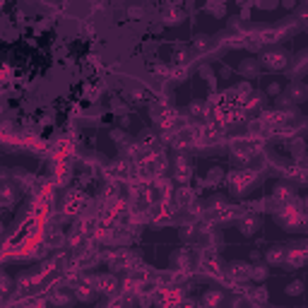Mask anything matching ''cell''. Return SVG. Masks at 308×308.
Returning <instances> with one entry per match:
<instances>
[{"label":"cell","instance_id":"obj_4","mask_svg":"<svg viewBox=\"0 0 308 308\" xmlns=\"http://www.w3.org/2000/svg\"><path fill=\"white\" fill-rule=\"evenodd\" d=\"M255 227H258L255 219H243V222H241V231H243V234H253Z\"/></svg>","mask_w":308,"mask_h":308},{"label":"cell","instance_id":"obj_3","mask_svg":"<svg viewBox=\"0 0 308 308\" xmlns=\"http://www.w3.org/2000/svg\"><path fill=\"white\" fill-rule=\"evenodd\" d=\"M284 258H287V253H284V248H272V251H267V263H272V265L282 263Z\"/></svg>","mask_w":308,"mask_h":308},{"label":"cell","instance_id":"obj_5","mask_svg":"<svg viewBox=\"0 0 308 308\" xmlns=\"http://www.w3.org/2000/svg\"><path fill=\"white\" fill-rule=\"evenodd\" d=\"M301 291H303V282H294L287 287V294H291V296H299Z\"/></svg>","mask_w":308,"mask_h":308},{"label":"cell","instance_id":"obj_1","mask_svg":"<svg viewBox=\"0 0 308 308\" xmlns=\"http://www.w3.org/2000/svg\"><path fill=\"white\" fill-rule=\"evenodd\" d=\"M287 63H289V58L282 53V51H270V53L263 55V65H267L270 70H282Z\"/></svg>","mask_w":308,"mask_h":308},{"label":"cell","instance_id":"obj_2","mask_svg":"<svg viewBox=\"0 0 308 308\" xmlns=\"http://www.w3.org/2000/svg\"><path fill=\"white\" fill-rule=\"evenodd\" d=\"M222 299H224V296H222V291H207V294H205V296H202V308H217L219 303H222Z\"/></svg>","mask_w":308,"mask_h":308}]
</instances>
